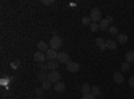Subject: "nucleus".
Here are the masks:
<instances>
[{
    "mask_svg": "<svg viewBox=\"0 0 134 99\" xmlns=\"http://www.w3.org/2000/svg\"><path fill=\"white\" fill-rule=\"evenodd\" d=\"M127 83H129V86H130V87H134V75H133V76H130V78H129Z\"/></svg>",
    "mask_w": 134,
    "mask_h": 99,
    "instance_id": "bb28decb",
    "label": "nucleus"
},
{
    "mask_svg": "<svg viewBox=\"0 0 134 99\" xmlns=\"http://www.w3.org/2000/svg\"><path fill=\"white\" fill-rule=\"evenodd\" d=\"M39 66H40V70H42V71H46V70H48V66H47V64H44V63H40Z\"/></svg>",
    "mask_w": 134,
    "mask_h": 99,
    "instance_id": "cd10ccee",
    "label": "nucleus"
},
{
    "mask_svg": "<svg viewBox=\"0 0 134 99\" xmlns=\"http://www.w3.org/2000/svg\"><path fill=\"white\" fill-rule=\"evenodd\" d=\"M113 79H114V82H115V83H118V84L124 83V80H125V78H124V75H122V72H121V71L114 72V75H113Z\"/></svg>",
    "mask_w": 134,
    "mask_h": 99,
    "instance_id": "6e6552de",
    "label": "nucleus"
},
{
    "mask_svg": "<svg viewBox=\"0 0 134 99\" xmlns=\"http://www.w3.org/2000/svg\"><path fill=\"white\" fill-rule=\"evenodd\" d=\"M94 43L99 47V50H102V51H103V50L106 48V42H105L102 38H97V39L94 40Z\"/></svg>",
    "mask_w": 134,
    "mask_h": 99,
    "instance_id": "9d476101",
    "label": "nucleus"
},
{
    "mask_svg": "<svg viewBox=\"0 0 134 99\" xmlns=\"http://www.w3.org/2000/svg\"><path fill=\"white\" fill-rule=\"evenodd\" d=\"M90 19H91V21H94V23L100 21V19H102V14H100V11L98 8H93L90 11Z\"/></svg>",
    "mask_w": 134,
    "mask_h": 99,
    "instance_id": "f03ea898",
    "label": "nucleus"
},
{
    "mask_svg": "<svg viewBox=\"0 0 134 99\" xmlns=\"http://www.w3.org/2000/svg\"><path fill=\"white\" fill-rule=\"evenodd\" d=\"M50 48V46L47 44L46 42H43V40H40L39 43H38V51H42V52H47V50Z\"/></svg>",
    "mask_w": 134,
    "mask_h": 99,
    "instance_id": "1a4fd4ad",
    "label": "nucleus"
},
{
    "mask_svg": "<svg viewBox=\"0 0 134 99\" xmlns=\"http://www.w3.org/2000/svg\"><path fill=\"white\" fill-rule=\"evenodd\" d=\"M35 99H42V96H36V98H35Z\"/></svg>",
    "mask_w": 134,
    "mask_h": 99,
    "instance_id": "7c9ffc66",
    "label": "nucleus"
},
{
    "mask_svg": "<svg viewBox=\"0 0 134 99\" xmlns=\"http://www.w3.org/2000/svg\"><path fill=\"white\" fill-rule=\"evenodd\" d=\"M129 70H130V64H129L127 62H125V63L121 64V71H129Z\"/></svg>",
    "mask_w": 134,
    "mask_h": 99,
    "instance_id": "412c9836",
    "label": "nucleus"
},
{
    "mask_svg": "<svg viewBox=\"0 0 134 99\" xmlns=\"http://www.w3.org/2000/svg\"><path fill=\"white\" fill-rule=\"evenodd\" d=\"M59 62L58 60H51V62H48L47 63V66H48V70L50 71H57V68L59 67Z\"/></svg>",
    "mask_w": 134,
    "mask_h": 99,
    "instance_id": "f8f14e48",
    "label": "nucleus"
},
{
    "mask_svg": "<svg viewBox=\"0 0 134 99\" xmlns=\"http://www.w3.org/2000/svg\"><path fill=\"white\" fill-rule=\"evenodd\" d=\"M43 91H44V89H43V87H38V89L35 90V94H36V96H42Z\"/></svg>",
    "mask_w": 134,
    "mask_h": 99,
    "instance_id": "393cba45",
    "label": "nucleus"
},
{
    "mask_svg": "<svg viewBox=\"0 0 134 99\" xmlns=\"http://www.w3.org/2000/svg\"><path fill=\"white\" fill-rule=\"evenodd\" d=\"M91 94H93L94 96H98V95L100 94V89H99L98 86H93V87H91Z\"/></svg>",
    "mask_w": 134,
    "mask_h": 99,
    "instance_id": "a211bd4d",
    "label": "nucleus"
},
{
    "mask_svg": "<svg viewBox=\"0 0 134 99\" xmlns=\"http://www.w3.org/2000/svg\"><path fill=\"white\" fill-rule=\"evenodd\" d=\"M127 40H129V38H127L126 34H118L117 35V42L121 43V44H126Z\"/></svg>",
    "mask_w": 134,
    "mask_h": 99,
    "instance_id": "9b49d317",
    "label": "nucleus"
},
{
    "mask_svg": "<svg viewBox=\"0 0 134 99\" xmlns=\"http://www.w3.org/2000/svg\"><path fill=\"white\" fill-rule=\"evenodd\" d=\"M126 62L127 63H134V51H129L126 54Z\"/></svg>",
    "mask_w": 134,
    "mask_h": 99,
    "instance_id": "dca6fc26",
    "label": "nucleus"
},
{
    "mask_svg": "<svg viewBox=\"0 0 134 99\" xmlns=\"http://www.w3.org/2000/svg\"><path fill=\"white\" fill-rule=\"evenodd\" d=\"M47 80L51 83H58L60 80V74L58 71H50V74H47Z\"/></svg>",
    "mask_w": 134,
    "mask_h": 99,
    "instance_id": "7ed1b4c3",
    "label": "nucleus"
},
{
    "mask_svg": "<svg viewBox=\"0 0 134 99\" xmlns=\"http://www.w3.org/2000/svg\"><path fill=\"white\" fill-rule=\"evenodd\" d=\"M106 20L109 21V23H113V20H114V18L111 16V15H107V16H106Z\"/></svg>",
    "mask_w": 134,
    "mask_h": 99,
    "instance_id": "c85d7f7f",
    "label": "nucleus"
},
{
    "mask_svg": "<svg viewBox=\"0 0 134 99\" xmlns=\"http://www.w3.org/2000/svg\"><path fill=\"white\" fill-rule=\"evenodd\" d=\"M50 48H52V50H55L57 51L58 48H60L62 47V44H63V40H62V38L60 36H52L51 39H50Z\"/></svg>",
    "mask_w": 134,
    "mask_h": 99,
    "instance_id": "f257e3e1",
    "label": "nucleus"
},
{
    "mask_svg": "<svg viewBox=\"0 0 134 99\" xmlns=\"http://www.w3.org/2000/svg\"><path fill=\"white\" fill-rule=\"evenodd\" d=\"M42 87H43L44 90H50V89H51V82H48V80L43 82V83H42Z\"/></svg>",
    "mask_w": 134,
    "mask_h": 99,
    "instance_id": "5701e85b",
    "label": "nucleus"
},
{
    "mask_svg": "<svg viewBox=\"0 0 134 99\" xmlns=\"http://www.w3.org/2000/svg\"><path fill=\"white\" fill-rule=\"evenodd\" d=\"M38 79L43 83V82H46L47 80V74H44V72H39L38 74Z\"/></svg>",
    "mask_w": 134,
    "mask_h": 99,
    "instance_id": "aec40b11",
    "label": "nucleus"
},
{
    "mask_svg": "<svg viewBox=\"0 0 134 99\" xmlns=\"http://www.w3.org/2000/svg\"><path fill=\"white\" fill-rule=\"evenodd\" d=\"M42 3L46 4V5H48V4H52V0H42Z\"/></svg>",
    "mask_w": 134,
    "mask_h": 99,
    "instance_id": "c756f323",
    "label": "nucleus"
},
{
    "mask_svg": "<svg viewBox=\"0 0 134 99\" xmlns=\"http://www.w3.org/2000/svg\"><path fill=\"white\" fill-rule=\"evenodd\" d=\"M90 30H91L93 32L98 31V30H99V24H98V23H94V21H93V23L90 24Z\"/></svg>",
    "mask_w": 134,
    "mask_h": 99,
    "instance_id": "b1692460",
    "label": "nucleus"
},
{
    "mask_svg": "<svg viewBox=\"0 0 134 99\" xmlns=\"http://www.w3.org/2000/svg\"><path fill=\"white\" fill-rule=\"evenodd\" d=\"M98 24H99V30H100V31H109V28H110V27H109V24H110V23H109V21H107L106 19L100 20Z\"/></svg>",
    "mask_w": 134,
    "mask_h": 99,
    "instance_id": "ddd939ff",
    "label": "nucleus"
},
{
    "mask_svg": "<svg viewBox=\"0 0 134 99\" xmlns=\"http://www.w3.org/2000/svg\"><path fill=\"white\" fill-rule=\"evenodd\" d=\"M54 90L57 91V92H63V91L66 90V84H64L63 82H58V83H55Z\"/></svg>",
    "mask_w": 134,
    "mask_h": 99,
    "instance_id": "4468645a",
    "label": "nucleus"
},
{
    "mask_svg": "<svg viewBox=\"0 0 134 99\" xmlns=\"http://www.w3.org/2000/svg\"><path fill=\"white\" fill-rule=\"evenodd\" d=\"M117 32H118V28H117V27H110V28H109V34H110L111 36L117 35Z\"/></svg>",
    "mask_w": 134,
    "mask_h": 99,
    "instance_id": "4be33fe9",
    "label": "nucleus"
},
{
    "mask_svg": "<svg viewBox=\"0 0 134 99\" xmlns=\"http://www.w3.org/2000/svg\"><path fill=\"white\" fill-rule=\"evenodd\" d=\"M106 48L107 50H117V43L113 39H107L106 40Z\"/></svg>",
    "mask_w": 134,
    "mask_h": 99,
    "instance_id": "2eb2a0df",
    "label": "nucleus"
},
{
    "mask_svg": "<svg viewBox=\"0 0 134 99\" xmlns=\"http://www.w3.org/2000/svg\"><path fill=\"white\" fill-rule=\"evenodd\" d=\"M82 92H83V94H90V92H91V86L87 84V83H85V84L82 86Z\"/></svg>",
    "mask_w": 134,
    "mask_h": 99,
    "instance_id": "f3484780",
    "label": "nucleus"
},
{
    "mask_svg": "<svg viewBox=\"0 0 134 99\" xmlns=\"http://www.w3.org/2000/svg\"><path fill=\"white\" fill-rule=\"evenodd\" d=\"M82 99H95V96H94L91 92H90V94H83Z\"/></svg>",
    "mask_w": 134,
    "mask_h": 99,
    "instance_id": "a878e982",
    "label": "nucleus"
},
{
    "mask_svg": "<svg viewBox=\"0 0 134 99\" xmlns=\"http://www.w3.org/2000/svg\"><path fill=\"white\" fill-rule=\"evenodd\" d=\"M79 63H76V62H72L70 60L69 63H67V71L69 72H78L79 71Z\"/></svg>",
    "mask_w": 134,
    "mask_h": 99,
    "instance_id": "20e7f679",
    "label": "nucleus"
},
{
    "mask_svg": "<svg viewBox=\"0 0 134 99\" xmlns=\"http://www.w3.org/2000/svg\"><path fill=\"white\" fill-rule=\"evenodd\" d=\"M60 64H67L70 62V56H69V54H66V52H60L58 55V59H57Z\"/></svg>",
    "mask_w": 134,
    "mask_h": 99,
    "instance_id": "0eeeda50",
    "label": "nucleus"
},
{
    "mask_svg": "<svg viewBox=\"0 0 134 99\" xmlns=\"http://www.w3.org/2000/svg\"><path fill=\"white\" fill-rule=\"evenodd\" d=\"M58 55H59V54L55 51V50L48 48L47 52H46V59H48L50 62H51V60H57V59H58Z\"/></svg>",
    "mask_w": 134,
    "mask_h": 99,
    "instance_id": "39448f33",
    "label": "nucleus"
},
{
    "mask_svg": "<svg viewBox=\"0 0 134 99\" xmlns=\"http://www.w3.org/2000/svg\"><path fill=\"white\" fill-rule=\"evenodd\" d=\"M34 60L38 62V63H43L46 60V52H42V51H36L34 54Z\"/></svg>",
    "mask_w": 134,
    "mask_h": 99,
    "instance_id": "423d86ee",
    "label": "nucleus"
},
{
    "mask_svg": "<svg viewBox=\"0 0 134 99\" xmlns=\"http://www.w3.org/2000/svg\"><path fill=\"white\" fill-rule=\"evenodd\" d=\"M91 23H93V21H91L90 16H85V18L82 19V24H83V26H90Z\"/></svg>",
    "mask_w": 134,
    "mask_h": 99,
    "instance_id": "6ab92c4d",
    "label": "nucleus"
}]
</instances>
